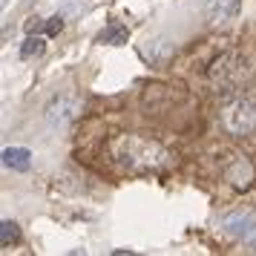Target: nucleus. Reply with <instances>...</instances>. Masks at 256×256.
Here are the masks:
<instances>
[{"instance_id": "nucleus-8", "label": "nucleus", "mask_w": 256, "mask_h": 256, "mask_svg": "<svg viewBox=\"0 0 256 256\" xmlns=\"http://www.w3.org/2000/svg\"><path fill=\"white\" fill-rule=\"evenodd\" d=\"M3 164H6L9 170L24 173V170L32 167V152L26 150V147H6V150H3Z\"/></svg>"}, {"instance_id": "nucleus-2", "label": "nucleus", "mask_w": 256, "mask_h": 256, "mask_svg": "<svg viewBox=\"0 0 256 256\" xmlns=\"http://www.w3.org/2000/svg\"><path fill=\"white\" fill-rule=\"evenodd\" d=\"M250 78V60L242 52H222L208 66V81L213 84L216 92H233Z\"/></svg>"}, {"instance_id": "nucleus-6", "label": "nucleus", "mask_w": 256, "mask_h": 256, "mask_svg": "<svg viewBox=\"0 0 256 256\" xmlns=\"http://www.w3.org/2000/svg\"><path fill=\"white\" fill-rule=\"evenodd\" d=\"M239 6H242V0H208V20L210 24H224V20L236 18Z\"/></svg>"}, {"instance_id": "nucleus-3", "label": "nucleus", "mask_w": 256, "mask_h": 256, "mask_svg": "<svg viewBox=\"0 0 256 256\" xmlns=\"http://www.w3.org/2000/svg\"><path fill=\"white\" fill-rule=\"evenodd\" d=\"M222 127L230 136H250L256 130V101L236 95L222 106Z\"/></svg>"}, {"instance_id": "nucleus-9", "label": "nucleus", "mask_w": 256, "mask_h": 256, "mask_svg": "<svg viewBox=\"0 0 256 256\" xmlns=\"http://www.w3.org/2000/svg\"><path fill=\"white\" fill-rule=\"evenodd\" d=\"M98 40H101V44H110V46H121V44H127V29L118 26V24H110L104 32L98 35Z\"/></svg>"}, {"instance_id": "nucleus-7", "label": "nucleus", "mask_w": 256, "mask_h": 256, "mask_svg": "<svg viewBox=\"0 0 256 256\" xmlns=\"http://www.w3.org/2000/svg\"><path fill=\"white\" fill-rule=\"evenodd\" d=\"M224 176H228V182H230L236 190H244V187L250 184V178H254V167L244 162V158H233V162L228 164Z\"/></svg>"}, {"instance_id": "nucleus-4", "label": "nucleus", "mask_w": 256, "mask_h": 256, "mask_svg": "<svg viewBox=\"0 0 256 256\" xmlns=\"http://www.w3.org/2000/svg\"><path fill=\"white\" fill-rule=\"evenodd\" d=\"M75 116H78V101L72 95H55L46 104V110H44V121L52 130L70 127L72 121H75Z\"/></svg>"}, {"instance_id": "nucleus-1", "label": "nucleus", "mask_w": 256, "mask_h": 256, "mask_svg": "<svg viewBox=\"0 0 256 256\" xmlns=\"http://www.w3.org/2000/svg\"><path fill=\"white\" fill-rule=\"evenodd\" d=\"M110 156L118 167H124L130 173H150V170H162L170 164V152L158 141L130 136V132H121L110 141Z\"/></svg>"}, {"instance_id": "nucleus-12", "label": "nucleus", "mask_w": 256, "mask_h": 256, "mask_svg": "<svg viewBox=\"0 0 256 256\" xmlns=\"http://www.w3.org/2000/svg\"><path fill=\"white\" fill-rule=\"evenodd\" d=\"M60 29H64V20H60V18H52L46 24V35H58Z\"/></svg>"}, {"instance_id": "nucleus-11", "label": "nucleus", "mask_w": 256, "mask_h": 256, "mask_svg": "<svg viewBox=\"0 0 256 256\" xmlns=\"http://www.w3.org/2000/svg\"><path fill=\"white\" fill-rule=\"evenodd\" d=\"M18 242V224L12 219H3V228H0V244L9 248V244Z\"/></svg>"}, {"instance_id": "nucleus-5", "label": "nucleus", "mask_w": 256, "mask_h": 256, "mask_svg": "<svg viewBox=\"0 0 256 256\" xmlns=\"http://www.w3.org/2000/svg\"><path fill=\"white\" fill-rule=\"evenodd\" d=\"M222 224H224V230L230 233V236H236V239H250L256 233V216L250 210H233V213H228V216L222 219Z\"/></svg>"}, {"instance_id": "nucleus-10", "label": "nucleus", "mask_w": 256, "mask_h": 256, "mask_svg": "<svg viewBox=\"0 0 256 256\" xmlns=\"http://www.w3.org/2000/svg\"><path fill=\"white\" fill-rule=\"evenodd\" d=\"M44 49H46V40L40 35H29L24 40V46H20V58H38V55H44Z\"/></svg>"}]
</instances>
